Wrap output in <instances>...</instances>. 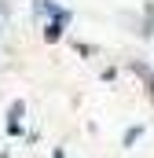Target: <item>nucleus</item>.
I'll use <instances>...</instances> for the list:
<instances>
[{
	"label": "nucleus",
	"mask_w": 154,
	"mask_h": 158,
	"mask_svg": "<svg viewBox=\"0 0 154 158\" xmlns=\"http://www.w3.org/2000/svg\"><path fill=\"white\" fill-rule=\"evenodd\" d=\"M140 33H143V37H151V33H154V4H147V22H143Z\"/></svg>",
	"instance_id": "nucleus-2"
},
{
	"label": "nucleus",
	"mask_w": 154,
	"mask_h": 158,
	"mask_svg": "<svg viewBox=\"0 0 154 158\" xmlns=\"http://www.w3.org/2000/svg\"><path fill=\"white\" fill-rule=\"evenodd\" d=\"M140 132H143L140 125H136V129H128V132H125V143H136V140H140Z\"/></svg>",
	"instance_id": "nucleus-3"
},
{
	"label": "nucleus",
	"mask_w": 154,
	"mask_h": 158,
	"mask_svg": "<svg viewBox=\"0 0 154 158\" xmlns=\"http://www.w3.org/2000/svg\"><path fill=\"white\" fill-rule=\"evenodd\" d=\"M7 114H11L7 132H11V136H18V132H22V103H11V110H7Z\"/></svg>",
	"instance_id": "nucleus-1"
}]
</instances>
